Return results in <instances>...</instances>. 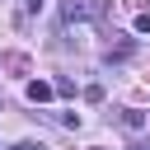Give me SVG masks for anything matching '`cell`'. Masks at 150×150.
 I'll return each mask as SVG.
<instances>
[{
  "label": "cell",
  "instance_id": "obj_1",
  "mask_svg": "<svg viewBox=\"0 0 150 150\" xmlns=\"http://www.w3.org/2000/svg\"><path fill=\"white\" fill-rule=\"evenodd\" d=\"M103 14H108V0H66V5H61V19H66V23L103 19Z\"/></svg>",
  "mask_w": 150,
  "mask_h": 150
},
{
  "label": "cell",
  "instance_id": "obj_2",
  "mask_svg": "<svg viewBox=\"0 0 150 150\" xmlns=\"http://www.w3.org/2000/svg\"><path fill=\"white\" fill-rule=\"evenodd\" d=\"M23 94H28V103H47V98H52L56 89H52L47 80H28V89H23Z\"/></svg>",
  "mask_w": 150,
  "mask_h": 150
},
{
  "label": "cell",
  "instance_id": "obj_3",
  "mask_svg": "<svg viewBox=\"0 0 150 150\" xmlns=\"http://www.w3.org/2000/svg\"><path fill=\"white\" fill-rule=\"evenodd\" d=\"M117 122H122L127 131H141V127H145V117H141L136 108H122V112H117Z\"/></svg>",
  "mask_w": 150,
  "mask_h": 150
},
{
  "label": "cell",
  "instance_id": "obj_4",
  "mask_svg": "<svg viewBox=\"0 0 150 150\" xmlns=\"http://www.w3.org/2000/svg\"><path fill=\"white\" fill-rule=\"evenodd\" d=\"M122 56H131V38H122V42L108 52V61H122Z\"/></svg>",
  "mask_w": 150,
  "mask_h": 150
},
{
  "label": "cell",
  "instance_id": "obj_5",
  "mask_svg": "<svg viewBox=\"0 0 150 150\" xmlns=\"http://www.w3.org/2000/svg\"><path fill=\"white\" fill-rule=\"evenodd\" d=\"M52 89H56V94H61V98H70V94H75V80H56V84H52Z\"/></svg>",
  "mask_w": 150,
  "mask_h": 150
},
{
  "label": "cell",
  "instance_id": "obj_6",
  "mask_svg": "<svg viewBox=\"0 0 150 150\" xmlns=\"http://www.w3.org/2000/svg\"><path fill=\"white\" fill-rule=\"evenodd\" d=\"M136 33H150V9H141V14H136Z\"/></svg>",
  "mask_w": 150,
  "mask_h": 150
},
{
  "label": "cell",
  "instance_id": "obj_7",
  "mask_svg": "<svg viewBox=\"0 0 150 150\" xmlns=\"http://www.w3.org/2000/svg\"><path fill=\"white\" fill-rule=\"evenodd\" d=\"M14 150H42V145H38V141H19Z\"/></svg>",
  "mask_w": 150,
  "mask_h": 150
},
{
  "label": "cell",
  "instance_id": "obj_8",
  "mask_svg": "<svg viewBox=\"0 0 150 150\" xmlns=\"http://www.w3.org/2000/svg\"><path fill=\"white\" fill-rule=\"evenodd\" d=\"M38 5H42V0H28V9H38Z\"/></svg>",
  "mask_w": 150,
  "mask_h": 150
},
{
  "label": "cell",
  "instance_id": "obj_9",
  "mask_svg": "<svg viewBox=\"0 0 150 150\" xmlns=\"http://www.w3.org/2000/svg\"><path fill=\"white\" fill-rule=\"evenodd\" d=\"M136 150H145V145H136Z\"/></svg>",
  "mask_w": 150,
  "mask_h": 150
}]
</instances>
